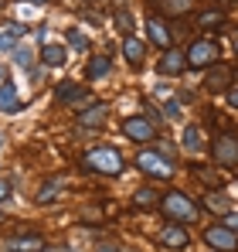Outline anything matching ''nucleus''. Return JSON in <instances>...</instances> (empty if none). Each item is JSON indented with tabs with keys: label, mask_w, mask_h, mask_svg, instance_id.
Here are the masks:
<instances>
[{
	"label": "nucleus",
	"mask_w": 238,
	"mask_h": 252,
	"mask_svg": "<svg viewBox=\"0 0 238 252\" xmlns=\"http://www.w3.org/2000/svg\"><path fill=\"white\" fill-rule=\"evenodd\" d=\"M21 109V99H17V89L10 82L0 85V113H17Z\"/></svg>",
	"instance_id": "nucleus-14"
},
{
	"label": "nucleus",
	"mask_w": 238,
	"mask_h": 252,
	"mask_svg": "<svg viewBox=\"0 0 238 252\" xmlns=\"http://www.w3.org/2000/svg\"><path fill=\"white\" fill-rule=\"evenodd\" d=\"M184 55H187V65H191V68H211V65L218 62V44L211 41V38H201V41H194Z\"/></svg>",
	"instance_id": "nucleus-3"
},
{
	"label": "nucleus",
	"mask_w": 238,
	"mask_h": 252,
	"mask_svg": "<svg viewBox=\"0 0 238 252\" xmlns=\"http://www.w3.org/2000/svg\"><path fill=\"white\" fill-rule=\"evenodd\" d=\"M157 7L167 17H180V14H187L194 7V0H157Z\"/></svg>",
	"instance_id": "nucleus-18"
},
{
	"label": "nucleus",
	"mask_w": 238,
	"mask_h": 252,
	"mask_svg": "<svg viewBox=\"0 0 238 252\" xmlns=\"http://www.w3.org/2000/svg\"><path fill=\"white\" fill-rule=\"evenodd\" d=\"M136 167L143 170V174H150V177H170V174H174V164H170L167 157H160L157 150H140Z\"/></svg>",
	"instance_id": "nucleus-4"
},
{
	"label": "nucleus",
	"mask_w": 238,
	"mask_h": 252,
	"mask_svg": "<svg viewBox=\"0 0 238 252\" xmlns=\"http://www.w3.org/2000/svg\"><path fill=\"white\" fill-rule=\"evenodd\" d=\"M41 249H44V242H41L38 235H24V239L10 242V252H41Z\"/></svg>",
	"instance_id": "nucleus-21"
},
{
	"label": "nucleus",
	"mask_w": 238,
	"mask_h": 252,
	"mask_svg": "<svg viewBox=\"0 0 238 252\" xmlns=\"http://www.w3.org/2000/svg\"><path fill=\"white\" fill-rule=\"evenodd\" d=\"M7 194H10V184H7V181H0V201H3Z\"/></svg>",
	"instance_id": "nucleus-32"
},
{
	"label": "nucleus",
	"mask_w": 238,
	"mask_h": 252,
	"mask_svg": "<svg viewBox=\"0 0 238 252\" xmlns=\"http://www.w3.org/2000/svg\"><path fill=\"white\" fill-rule=\"evenodd\" d=\"M116 31H122V34H133V17H129L126 10H119V14H116Z\"/></svg>",
	"instance_id": "nucleus-25"
},
{
	"label": "nucleus",
	"mask_w": 238,
	"mask_h": 252,
	"mask_svg": "<svg viewBox=\"0 0 238 252\" xmlns=\"http://www.w3.org/2000/svg\"><path fill=\"white\" fill-rule=\"evenodd\" d=\"M184 147L187 150H201V126L198 123L184 126Z\"/></svg>",
	"instance_id": "nucleus-22"
},
{
	"label": "nucleus",
	"mask_w": 238,
	"mask_h": 252,
	"mask_svg": "<svg viewBox=\"0 0 238 252\" xmlns=\"http://www.w3.org/2000/svg\"><path fill=\"white\" fill-rule=\"evenodd\" d=\"M184 68H187V55H184V51H177V48H167V51H163V58H160V65H157L160 75H174V79H177Z\"/></svg>",
	"instance_id": "nucleus-8"
},
{
	"label": "nucleus",
	"mask_w": 238,
	"mask_h": 252,
	"mask_svg": "<svg viewBox=\"0 0 238 252\" xmlns=\"http://www.w3.org/2000/svg\"><path fill=\"white\" fill-rule=\"evenodd\" d=\"M214 160L221 164V167H238V136L232 133H221L218 140H214Z\"/></svg>",
	"instance_id": "nucleus-6"
},
{
	"label": "nucleus",
	"mask_w": 238,
	"mask_h": 252,
	"mask_svg": "<svg viewBox=\"0 0 238 252\" xmlns=\"http://www.w3.org/2000/svg\"><path fill=\"white\" fill-rule=\"evenodd\" d=\"M122 55H126V62H129V65H140V62H143V55H147V44L140 41L136 34H126V38H122Z\"/></svg>",
	"instance_id": "nucleus-11"
},
{
	"label": "nucleus",
	"mask_w": 238,
	"mask_h": 252,
	"mask_svg": "<svg viewBox=\"0 0 238 252\" xmlns=\"http://www.w3.org/2000/svg\"><path fill=\"white\" fill-rule=\"evenodd\" d=\"M122 133H126L129 140H136V143H150V140L157 136V129H153V123H150L147 116H129V120H122Z\"/></svg>",
	"instance_id": "nucleus-7"
},
{
	"label": "nucleus",
	"mask_w": 238,
	"mask_h": 252,
	"mask_svg": "<svg viewBox=\"0 0 238 252\" xmlns=\"http://www.w3.org/2000/svg\"><path fill=\"white\" fill-rule=\"evenodd\" d=\"M0 147H3V140H0Z\"/></svg>",
	"instance_id": "nucleus-36"
},
{
	"label": "nucleus",
	"mask_w": 238,
	"mask_h": 252,
	"mask_svg": "<svg viewBox=\"0 0 238 252\" xmlns=\"http://www.w3.org/2000/svg\"><path fill=\"white\" fill-rule=\"evenodd\" d=\"M221 225H225V228H232V232H235V235H238V211H228Z\"/></svg>",
	"instance_id": "nucleus-29"
},
{
	"label": "nucleus",
	"mask_w": 238,
	"mask_h": 252,
	"mask_svg": "<svg viewBox=\"0 0 238 252\" xmlns=\"http://www.w3.org/2000/svg\"><path fill=\"white\" fill-rule=\"evenodd\" d=\"M24 34V24H7V28H0V48L3 51H10L14 48V41Z\"/></svg>",
	"instance_id": "nucleus-20"
},
{
	"label": "nucleus",
	"mask_w": 238,
	"mask_h": 252,
	"mask_svg": "<svg viewBox=\"0 0 238 252\" xmlns=\"http://www.w3.org/2000/svg\"><path fill=\"white\" fill-rule=\"evenodd\" d=\"M34 3H48V0H34Z\"/></svg>",
	"instance_id": "nucleus-35"
},
{
	"label": "nucleus",
	"mask_w": 238,
	"mask_h": 252,
	"mask_svg": "<svg viewBox=\"0 0 238 252\" xmlns=\"http://www.w3.org/2000/svg\"><path fill=\"white\" fill-rule=\"evenodd\" d=\"M41 62H44V65H51V68H58V65H65V62H68V55H65V48H61V44H44Z\"/></svg>",
	"instance_id": "nucleus-16"
},
{
	"label": "nucleus",
	"mask_w": 238,
	"mask_h": 252,
	"mask_svg": "<svg viewBox=\"0 0 238 252\" xmlns=\"http://www.w3.org/2000/svg\"><path fill=\"white\" fill-rule=\"evenodd\" d=\"M99 252H116V249H109V246H106V249H99Z\"/></svg>",
	"instance_id": "nucleus-33"
},
{
	"label": "nucleus",
	"mask_w": 238,
	"mask_h": 252,
	"mask_svg": "<svg viewBox=\"0 0 238 252\" xmlns=\"http://www.w3.org/2000/svg\"><path fill=\"white\" fill-rule=\"evenodd\" d=\"M221 21H225V14H221V10H208V14L201 17V24H204V28H214V24H221Z\"/></svg>",
	"instance_id": "nucleus-27"
},
{
	"label": "nucleus",
	"mask_w": 238,
	"mask_h": 252,
	"mask_svg": "<svg viewBox=\"0 0 238 252\" xmlns=\"http://www.w3.org/2000/svg\"><path fill=\"white\" fill-rule=\"evenodd\" d=\"M55 95H58L61 102H89V99H92L89 89H82V85H75V82H61L55 89Z\"/></svg>",
	"instance_id": "nucleus-10"
},
{
	"label": "nucleus",
	"mask_w": 238,
	"mask_h": 252,
	"mask_svg": "<svg viewBox=\"0 0 238 252\" xmlns=\"http://www.w3.org/2000/svg\"><path fill=\"white\" fill-rule=\"evenodd\" d=\"M167 116H170V120L180 116V106H177V102H167Z\"/></svg>",
	"instance_id": "nucleus-30"
},
{
	"label": "nucleus",
	"mask_w": 238,
	"mask_h": 252,
	"mask_svg": "<svg viewBox=\"0 0 238 252\" xmlns=\"http://www.w3.org/2000/svg\"><path fill=\"white\" fill-rule=\"evenodd\" d=\"M160 242H163L167 249H187L191 235H187V228H184V225H167V228L160 232Z\"/></svg>",
	"instance_id": "nucleus-9"
},
{
	"label": "nucleus",
	"mask_w": 238,
	"mask_h": 252,
	"mask_svg": "<svg viewBox=\"0 0 238 252\" xmlns=\"http://www.w3.org/2000/svg\"><path fill=\"white\" fill-rule=\"evenodd\" d=\"M160 208H163V215H167L170 221H194V218H198L194 201H191L184 191H167V194H160Z\"/></svg>",
	"instance_id": "nucleus-2"
},
{
	"label": "nucleus",
	"mask_w": 238,
	"mask_h": 252,
	"mask_svg": "<svg viewBox=\"0 0 238 252\" xmlns=\"http://www.w3.org/2000/svg\"><path fill=\"white\" fill-rule=\"evenodd\" d=\"M68 44H72L75 51H85V48H89V38H85L82 31H68Z\"/></svg>",
	"instance_id": "nucleus-26"
},
{
	"label": "nucleus",
	"mask_w": 238,
	"mask_h": 252,
	"mask_svg": "<svg viewBox=\"0 0 238 252\" xmlns=\"http://www.w3.org/2000/svg\"><path fill=\"white\" fill-rule=\"evenodd\" d=\"M82 164L89 170H95V174H106V177H113V174H122V154L113 150V147H92V150H85V157H82Z\"/></svg>",
	"instance_id": "nucleus-1"
},
{
	"label": "nucleus",
	"mask_w": 238,
	"mask_h": 252,
	"mask_svg": "<svg viewBox=\"0 0 238 252\" xmlns=\"http://www.w3.org/2000/svg\"><path fill=\"white\" fill-rule=\"evenodd\" d=\"M58 188H65V177H51V181L38 191V201H51V198L58 194Z\"/></svg>",
	"instance_id": "nucleus-23"
},
{
	"label": "nucleus",
	"mask_w": 238,
	"mask_h": 252,
	"mask_svg": "<svg viewBox=\"0 0 238 252\" xmlns=\"http://www.w3.org/2000/svg\"><path fill=\"white\" fill-rule=\"evenodd\" d=\"M228 82H232V72H228V68H211L208 79H204V89H211V92H228Z\"/></svg>",
	"instance_id": "nucleus-13"
},
{
	"label": "nucleus",
	"mask_w": 238,
	"mask_h": 252,
	"mask_svg": "<svg viewBox=\"0 0 238 252\" xmlns=\"http://www.w3.org/2000/svg\"><path fill=\"white\" fill-rule=\"evenodd\" d=\"M133 205H136V208H157L160 194L153 191V188H140V191L133 194Z\"/></svg>",
	"instance_id": "nucleus-19"
},
{
	"label": "nucleus",
	"mask_w": 238,
	"mask_h": 252,
	"mask_svg": "<svg viewBox=\"0 0 238 252\" xmlns=\"http://www.w3.org/2000/svg\"><path fill=\"white\" fill-rule=\"evenodd\" d=\"M0 85H3V68H0Z\"/></svg>",
	"instance_id": "nucleus-34"
},
{
	"label": "nucleus",
	"mask_w": 238,
	"mask_h": 252,
	"mask_svg": "<svg viewBox=\"0 0 238 252\" xmlns=\"http://www.w3.org/2000/svg\"><path fill=\"white\" fill-rule=\"evenodd\" d=\"M204 242H208L211 249H218V252H235L238 249V235L232 232V228H225V225L204 228Z\"/></svg>",
	"instance_id": "nucleus-5"
},
{
	"label": "nucleus",
	"mask_w": 238,
	"mask_h": 252,
	"mask_svg": "<svg viewBox=\"0 0 238 252\" xmlns=\"http://www.w3.org/2000/svg\"><path fill=\"white\" fill-rule=\"evenodd\" d=\"M109 68H113V62H109L106 55H99V58H92V62L85 65V79H89V82H95V79L109 75Z\"/></svg>",
	"instance_id": "nucleus-15"
},
{
	"label": "nucleus",
	"mask_w": 238,
	"mask_h": 252,
	"mask_svg": "<svg viewBox=\"0 0 238 252\" xmlns=\"http://www.w3.org/2000/svg\"><path fill=\"white\" fill-rule=\"evenodd\" d=\"M208 208H214V211H225V215H228V201H225V194L211 191V194H208Z\"/></svg>",
	"instance_id": "nucleus-24"
},
{
	"label": "nucleus",
	"mask_w": 238,
	"mask_h": 252,
	"mask_svg": "<svg viewBox=\"0 0 238 252\" xmlns=\"http://www.w3.org/2000/svg\"><path fill=\"white\" fill-rule=\"evenodd\" d=\"M106 116H109V106L102 102V106H92V109H85V113L79 116V123H82V126H102V123H106Z\"/></svg>",
	"instance_id": "nucleus-17"
},
{
	"label": "nucleus",
	"mask_w": 238,
	"mask_h": 252,
	"mask_svg": "<svg viewBox=\"0 0 238 252\" xmlns=\"http://www.w3.org/2000/svg\"><path fill=\"white\" fill-rule=\"evenodd\" d=\"M228 106H235V109H238V85H235V89H228Z\"/></svg>",
	"instance_id": "nucleus-31"
},
{
	"label": "nucleus",
	"mask_w": 238,
	"mask_h": 252,
	"mask_svg": "<svg viewBox=\"0 0 238 252\" xmlns=\"http://www.w3.org/2000/svg\"><path fill=\"white\" fill-rule=\"evenodd\" d=\"M14 62H17L21 68H28V65H31V51H28V48H17V51H14Z\"/></svg>",
	"instance_id": "nucleus-28"
},
{
	"label": "nucleus",
	"mask_w": 238,
	"mask_h": 252,
	"mask_svg": "<svg viewBox=\"0 0 238 252\" xmlns=\"http://www.w3.org/2000/svg\"><path fill=\"white\" fill-rule=\"evenodd\" d=\"M147 34H150V41H153V44L170 48V31H167V24H163L160 17H147Z\"/></svg>",
	"instance_id": "nucleus-12"
}]
</instances>
